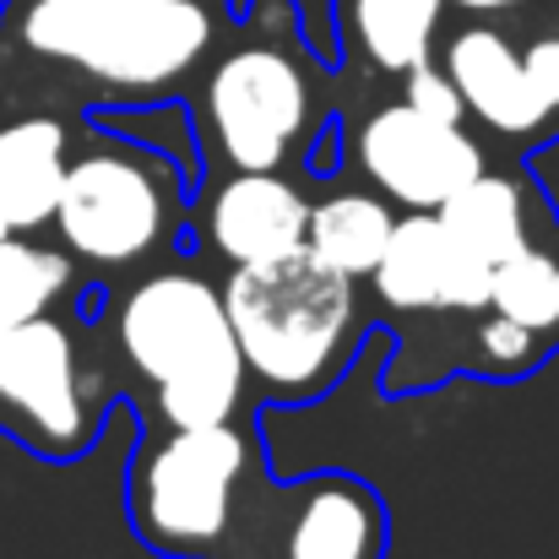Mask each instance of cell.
<instances>
[{
	"instance_id": "obj_13",
	"label": "cell",
	"mask_w": 559,
	"mask_h": 559,
	"mask_svg": "<svg viewBox=\"0 0 559 559\" xmlns=\"http://www.w3.org/2000/svg\"><path fill=\"white\" fill-rule=\"evenodd\" d=\"M66 175V126L49 115L11 120L0 131V212L11 234H33L55 212V190Z\"/></svg>"
},
{
	"instance_id": "obj_18",
	"label": "cell",
	"mask_w": 559,
	"mask_h": 559,
	"mask_svg": "<svg viewBox=\"0 0 559 559\" xmlns=\"http://www.w3.org/2000/svg\"><path fill=\"white\" fill-rule=\"evenodd\" d=\"M71 288V261L22 234H0V326L44 316Z\"/></svg>"
},
{
	"instance_id": "obj_20",
	"label": "cell",
	"mask_w": 559,
	"mask_h": 559,
	"mask_svg": "<svg viewBox=\"0 0 559 559\" xmlns=\"http://www.w3.org/2000/svg\"><path fill=\"white\" fill-rule=\"evenodd\" d=\"M407 76V87H402V104H413L418 115H429V120H451V126H462V93L451 87V76L445 71H435L429 60L424 66H413V71H402Z\"/></svg>"
},
{
	"instance_id": "obj_21",
	"label": "cell",
	"mask_w": 559,
	"mask_h": 559,
	"mask_svg": "<svg viewBox=\"0 0 559 559\" xmlns=\"http://www.w3.org/2000/svg\"><path fill=\"white\" fill-rule=\"evenodd\" d=\"M522 71H527V93L544 115V126L559 115V38H533L522 49Z\"/></svg>"
},
{
	"instance_id": "obj_4",
	"label": "cell",
	"mask_w": 559,
	"mask_h": 559,
	"mask_svg": "<svg viewBox=\"0 0 559 559\" xmlns=\"http://www.w3.org/2000/svg\"><path fill=\"white\" fill-rule=\"evenodd\" d=\"M250 484V440L217 424H175L131 467V522L142 544L175 559H228Z\"/></svg>"
},
{
	"instance_id": "obj_6",
	"label": "cell",
	"mask_w": 559,
	"mask_h": 559,
	"mask_svg": "<svg viewBox=\"0 0 559 559\" xmlns=\"http://www.w3.org/2000/svg\"><path fill=\"white\" fill-rule=\"evenodd\" d=\"M0 424L44 456H76L98 429V374L49 310L0 326Z\"/></svg>"
},
{
	"instance_id": "obj_3",
	"label": "cell",
	"mask_w": 559,
	"mask_h": 559,
	"mask_svg": "<svg viewBox=\"0 0 559 559\" xmlns=\"http://www.w3.org/2000/svg\"><path fill=\"white\" fill-rule=\"evenodd\" d=\"M22 44L115 93H158L180 82L212 22L195 0H33L16 22Z\"/></svg>"
},
{
	"instance_id": "obj_16",
	"label": "cell",
	"mask_w": 559,
	"mask_h": 559,
	"mask_svg": "<svg viewBox=\"0 0 559 559\" xmlns=\"http://www.w3.org/2000/svg\"><path fill=\"white\" fill-rule=\"evenodd\" d=\"M489 310L544 343H559V250L522 245L516 255L495 261L489 266Z\"/></svg>"
},
{
	"instance_id": "obj_7",
	"label": "cell",
	"mask_w": 559,
	"mask_h": 559,
	"mask_svg": "<svg viewBox=\"0 0 559 559\" xmlns=\"http://www.w3.org/2000/svg\"><path fill=\"white\" fill-rule=\"evenodd\" d=\"M305 71L266 44L234 49L206 76V126L234 169H277L310 126Z\"/></svg>"
},
{
	"instance_id": "obj_9",
	"label": "cell",
	"mask_w": 559,
	"mask_h": 559,
	"mask_svg": "<svg viewBox=\"0 0 559 559\" xmlns=\"http://www.w3.org/2000/svg\"><path fill=\"white\" fill-rule=\"evenodd\" d=\"M359 164L385 201H402L407 212H435L456 186L484 175V147L462 126L429 120L396 98L365 120Z\"/></svg>"
},
{
	"instance_id": "obj_1",
	"label": "cell",
	"mask_w": 559,
	"mask_h": 559,
	"mask_svg": "<svg viewBox=\"0 0 559 559\" xmlns=\"http://www.w3.org/2000/svg\"><path fill=\"white\" fill-rule=\"evenodd\" d=\"M245 374H255L277 396H316L326 391L348 354L359 348V288L354 277L316 261L305 245L272 261L228 266L217 288Z\"/></svg>"
},
{
	"instance_id": "obj_8",
	"label": "cell",
	"mask_w": 559,
	"mask_h": 559,
	"mask_svg": "<svg viewBox=\"0 0 559 559\" xmlns=\"http://www.w3.org/2000/svg\"><path fill=\"white\" fill-rule=\"evenodd\" d=\"M245 559H380L385 506L359 478H310L255 506Z\"/></svg>"
},
{
	"instance_id": "obj_10",
	"label": "cell",
	"mask_w": 559,
	"mask_h": 559,
	"mask_svg": "<svg viewBox=\"0 0 559 559\" xmlns=\"http://www.w3.org/2000/svg\"><path fill=\"white\" fill-rule=\"evenodd\" d=\"M374 294L391 310H489V261H478L440 212H407L391 223L374 261Z\"/></svg>"
},
{
	"instance_id": "obj_5",
	"label": "cell",
	"mask_w": 559,
	"mask_h": 559,
	"mask_svg": "<svg viewBox=\"0 0 559 559\" xmlns=\"http://www.w3.org/2000/svg\"><path fill=\"white\" fill-rule=\"evenodd\" d=\"M180 186L164 158L136 147H98L66 158L49 223L71 245V255L93 266H136L175 234Z\"/></svg>"
},
{
	"instance_id": "obj_2",
	"label": "cell",
	"mask_w": 559,
	"mask_h": 559,
	"mask_svg": "<svg viewBox=\"0 0 559 559\" xmlns=\"http://www.w3.org/2000/svg\"><path fill=\"white\" fill-rule=\"evenodd\" d=\"M115 343L126 365L158 396L169 424L234 418L245 396V359L223 310V294L195 272H153L115 310Z\"/></svg>"
},
{
	"instance_id": "obj_15",
	"label": "cell",
	"mask_w": 559,
	"mask_h": 559,
	"mask_svg": "<svg viewBox=\"0 0 559 559\" xmlns=\"http://www.w3.org/2000/svg\"><path fill=\"white\" fill-rule=\"evenodd\" d=\"M391 206L380 195H365V190H343L321 206H310L305 217V250L316 261H326L332 272L343 277H370L380 250H385V234H391Z\"/></svg>"
},
{
	"instance_id": "obj_14",
	"label": "cell",
	"mask_w": 559,
	"mask_h": 559,
	"mask_svg": "<svg viewBox=\"0 0 559 559\" xmlns=\"http://www.w3.org/2000/svg\"><path fill=\"white\" fill-rule=\"evenodd\" d=\"M440 223L478 255V261H506L522 245H533V217H527V195L506 175H473L467 186H456L440 206Z\"/></svg>"
},
{
	"instance_id": "obj_12",
	"label": "cell",
	"mask_w": 559,
	"mask_h": 559,
	"mask_svg": "<svg viewBox=\"0 0 559 559\" xmlns=\"http://www.w3.org/2000/svg\"><path fill=\"white\" fill-rule=\"evenodd\" d=\"M451 87L462 93V109L478 115L489 131L500 136H527L544 126L533 93H527V71H522V49L495 33V27H462L445 44V66Z\"/></svg>"
},
{
	"instance_id": "obj_22",
	"label": "cell",
	"mask_w": 559,
	"mask_h": 559,
	"mask_svg": "<svg viewBox=\"0 0 559 559\" xmlns=\"http://www.w3.org/2000/svg\"><path fill=\"white\" fill-rule=\"evenodd\" d=\"M451 5H462V11H511L522 0H451Z\"/></svg>"
},
{
	"instance_id": "obj_23",
	"label": "cell",
	"mask_w": 559,
	"mask_h": 559,
	"mask_svg": "<svg viewBox=\"0 0 559 559\" xmlns=\"http://www.w3.org/2000/svg\"><path fill=\"white\" fill-rule=\"evenodd\" d=\"M0 234H11V228H5V212H0Z\"/></svg>"
},
{
	"instance_id": "obj_11",
	"label": "cell",
	"mask_w": 559,
	"mask_h": 559,
	"mask_svg": "<svg viewBox=\"0 0 559 559\" xmlns=\"http://www.w3.org/2000/svg\"><path fill=\"white\" fill-rule=\"evenodd\" d=\"M310 201L272 169H234V180L212 190L206 201V239L228 266L272 261L305 245Z\"/></svg>"
},
{
	"instance_id": "obj_19",
	"label": "cell",
	"mask_w": 559,
	"mask_h": 559,
	"mask_svg": "<svg viewBox=\"0 0 559 559\" xmlns=\"http://www.w3.org/2000/svg\"><path fill=\"white\" fill-rule=\"evenodd\" d=\"M544 348H549L544 337L522 332V326H516V321H506V316H495V321H484V326H478V365H484L489 374L527 370Z\"/></svg>"
},
{
	"instance_id": "obj_17",
	"label": "cell",
	"mask_w": 559,
	"mask_h": 559,
	"mask_svg": "<svg viewBox=\"0 0 559 559\" xmlns=\"http://www.w3.org/2000/svg\"><path fill=\"white\" fill-rule=\"evenodd\" d=\"M440 11H445V0H354L348 5L365 55L380 71H396V76L429 60Z\"/></svg>"
}]
</instances>
